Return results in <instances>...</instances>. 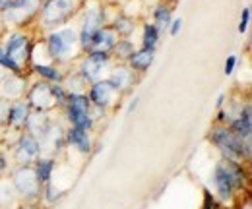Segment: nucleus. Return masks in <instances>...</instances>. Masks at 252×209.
I'll return each mask as SVG.
<instances>
[{
	"label": "nucleus",
	"instance_id": "obj_3",
	"mask_svg": "<svg viewBox=\"0 0 252 209\" xmlns=\"http://www.w3.org/2000/svg\"><path fill=\"white\" fill-rule=\"evenodd\" d=\"M14 186L16 190L24 196V198H35L39 196V180H37V175H35V169L30 167V165H22L16 173H14Z\"/></svg>",
	"mask_w": 252,
	"mask_h": 209
},
{
	"label": "nucleus",
	"instance_id": "obj_28",
	"mask_svg": "<svg viewBox=\"0 0 252 209\" xmlns=\"http://www.w3.org/2000/svg\"><path fill=\"white\" fill-rule=\"evenodd\" d=\"M115 53H117L121 59H130V57L134 55V45H132L130 41H117Z\"/></svg>",
	"mask_w": 252,
	"mask_h": 209
},
{
	"label": "nucleus",
	"instance_id": "obj_22",
	"mask_svg": "<svg viewBox=\"0 0 252 209\" xmlns=\"http://www.w3.org/2000/svg\"><path fill=\"white\" fill-rule=\"evenodd\" d=\"M43 144H49V149H59L61 144H63V134H61V128L57 126H49V130L45 132V136L41 138Z\"/></svg>",
	"mask_w": 252,
	"mask_h": 209
},
{
	"label": "nucleus",
	"instance_id": "obj_16",
	"mask_svg": "<svg viewBox=\"0 0 252 209\" xmlns=\"http://www.w3.org/2000/svg\"><path fill=\"white\" fill-rule=\"evenodd\" d=\"M30 103L22 101V103H16L10 107V115H8V124L14 126V128H22L26 126V120L30 117Z\"/></svg>",
	"mask_w": 252,
	"mask_h": 209
},
{
	"label": "nucleus",
	"instance_id": "obj_29",
	"mask_svg": "<svg viewBox=\"0 0 252 209\" xmlns=\"http://www.w3.org/2000/svg\"><path fill=\"white\" fill-rule=\"evenodd\" d=\"M0 66H2V68H10L14 74H18V72H20V66L10 59V57L6 55V51H2V49H0Z\"/></svg>",
	"mask_w": 252,
	"mask_h": 209
},
{
	"label": "nucleus",
	"instance_id": "obj_21",
	"mask_svg": "<svg viewBox=\"0 0 252 209\" xmlns=\"http://www.w3.org/2000/svg\"><path fill=\"white\" fill-rule=\"evenodd\" d=\"M24 86H26V84H24L22 78H18V74H16V76H10V78H6V82H4L2 93H4L6 97H18V95H22Z\"/></svg>",
	"mask_w": 252,
	"mask_h": 209
},
{
	"label": "nucleus",
	"instance_id": "obj_32",
	"mask_svg": "<svg viewBox=\"0 0 252 209\" xmlns=\"http://www.w3.org/2000/svg\"><path fill=\"white\" fill-rule=\"evenodd\" d=\"M235 64H237V59H235V57H229V59H227V62H225V74H227V76L233 74Z\"/></svg>",
	"mask_w": 252,
	"mask_h": 209
},
{
	"label": "nucleus",
	"instance_id": "obj_19",
	"mask_svg": "<svg viewBox=\"0 0 252 209\" xmlns=\"http://www.w3.org/2000/svg\"><path fill=\"white\" fill-rule=\"evenodd\" d=\"M68 142L74 144L82 153H88L92 149V142H90V136H88V130H80V128H70L68 132Z\"/></svg>",
	"mask_w": 252,
	"mask_h": 209
},
{
	"label": "nucleus",
	"instance_id": "obj_34",
	"mask_svg": "<svg viewBox=\"0 0 252 209\" xmlns=\"http://www.w3.org/2000/svg\"><path fill=\"white\" fill-rule=\"evenodd\" d=\"M4 171H6V159L0 155V175H4Z\"/></svg>",
	"mask_w": 252,
	"mask_h": 209
},
{
	"label": "nucleus",
	"instance_id": "obj_10",
	"mask_svg": "<svg viewBox=\"0 0 252 209\" xmlns=\"http://www.w3.org/2000/svg\"><path fill=\"white\" fill-rule=\"evenodd\" d=\"M6 55L14 60L18 66H22L28 57H30V39L22 33H16L8 39V45H6Z\"/></svg>",
	"mask_w": 252,
	"mask_h": 209
},
{
	"label": "nucleus",
	"instance_id": "obj_2",
	"mask_svg": "<svg viewBox=\"0 0 252 209\" xmlns=\"http://www.w3.org/2000/svg\"><path fill=\"white\" fill-rule=\"evenodd\" d=\"M68 105V119L74 124V128L90 130L92 119H90V99L82 93H72L66 101Z\"/></svg>",
	"mask_w": 252,
	"mask_h": 209
},
{
	"label": "nucleus",
	"instance_id": "obj_20",
	"mask_svg": "<svg viewBox=\"0 0 252 209\" xmlns=\"http://www.w3.org/2000/svg\"><path fill=\"white\" fill-rule=\"evenodd\" d=\"M109 82H111L119 91L128 90L130 84H132V72H130L128 68H117V70L113 72V76H111Z\"/></svg>",
	"mask_w": 252,
	"mask_h": 209
},
{
	"label": "nucleus",
	"instance_id": "obj_1",
	"mask_svg": "<svg viewBox=\"0 0 252 209\" xmlns=\"http://www.w3.org/2000/svg\"><path fill=\"white\" fill-rule=\"evenodd\" d=\"M212 142L223 151L225 159L239 161L243 157H251V142H243L229 128H223V126L216 128L212 132Z\"/></svg>",
	"mask_w": 252,
	"mask_h": 209
},
{
	"label": "nucleus",
	"instance_id": "obj_17",
	"mask_svg": "<svg viewBox=\"0 0 252 209\" xmlns=\"http://www.w3.org/2000/svg\"><path fill=\"white\" fill-rule=\"evenodd\" d=\"M214 182H216V188H218V194H220L221 200H229L231 196H233V186H231V182L227 179V175H225V171H223V167H221L220 163H218V167H216V171H214Z\"/></svg>",
	"mask_w": 252,
	"mask_h": 209
},
{
	"label": "nucleus",
	"instance_id": "obj_8",
	"mask_svg": "<svg viewBox=\"0 0 252 209\" xmlns=\"http://www.w3.org/2000/svg\"><path fill=\"white\" fill-rule=\"evenodd\" d=\"M30 107H33L35 111H45L55 107L57 101H55V95H53V88L49 84H37L33 86V90L30 91Z\"/></svg>",
	"mask_w": 252,
	"mask_h": 209
},
{
	"label": "nucleus",
	"instance_id": "obj_4",
	"mask_svg": "<svg viewBox=\"0 0 252 209\" xmlns=\"http://www.w3.org/2000/svg\"><path fill=\"white\" fill-rule=\"evenodd\" d=\"M72 10H74L72 0H49L43 6L41 20H43L45 26H57V24H63L64 20L72 14Z\"/></svg>",
	"mask_w": 252,
	"mask_h": 209
},
{
	"label": "nucleus",
	"instance_id": "obj_35",
	"mask_svg": "<svg viewBox=\"0 0 252 209\" xmlns=\"http://www.w3.org/2000/svg\"><path fill=\"white\" fill-rule=\"evenodd\" d=\"M10 2H12V0H0V8H2V10H4V8H8V6H10Z\"/></svg>",
	"mask_w": 252,
	"mask_h": 209
},
{
	"label": "nucleus",
	"instance_id": "obj_25",
	"mask_svg": "<svg viewBox=\"0 0 252 209\" xmlns=\"http://www.w3.org/2000/svg\"><path fill=\"white\" fill-rule=\"evenodd\" d=\"M134 28H136V26H134V22H132L130 18L121 16V18H117L113 31H115V33H119V35H130V33L134 31Z\"/></svg>",
	"mask_w": 252,
	"mask_h": 209
},
{
	"label": "nucleus",
	"instance_id": "obj_13",
	"mask_svg": "<svg viewBox=\"0 0 252 209\" xmlns=\"http://www.w3.org/2000/svg\"><path fill=\"white\" fill-rule=\"evenodd\" d=\"M237 138H241L243 142H251V134H252V111L251 105L245 107L243 115L239 119H235L231 122V128H229Z\"/></svg>",
	"mask_w": 252,
	"mask_h": 209
},
{
	"label": "nucleus",
	"instance_id": "obj_30",
	"mask_svg": "<svg viewBox=\"0 0 252 209\" xmlns=\"http://www.w3.org/2000/svg\"><path fill=\"white\" fill-rule=\"evenodd\" d=\"M10 103L6 99H0V126L2 124H8V115H10Z\"/></svg>",
	"mask_w": 252,
	"mask_h": 209
},
{
	"label": "nucleus",
	"instance_id": "obj_33",
	"mask_svg": "<svg viewBox=\"0 0 252 209\" xmlns=\"http://www.w3.org/2000/svg\"><path fill=\"white\" fill-rule=\"evenodd\" d=\"M181 26H183V22H181V20H175V22H173V28H171V35H177L179 30H181Z\"/></svg>",
	"mask_w": 252,
	"mask_h": 209
},
{
	"label": "nucleus",
	"instance_id": "obj_11",
	"mask_svg": "<svg viewBox=\"0 0 252 209\" xmlns=\"http://www.w3.org/2000/svg\"><path fill=\"white\" fill-rule=\"evenodd\" d=\"M107 62H109V53H92L82 66V78L90 82H99V76L107 66Z\"/></svg>",
	"mask_w": 252,
	"mask_h": 209
},
{
	"label": "nucleus",
	"instance_id": "obj_24",
	"mask_svg": "<svg viewBox=\"0 0 252 209\" xmlns=\"http://www.w3.org/2000/svg\"><path fill=\"white\" fill-rule=\"evenodd\" d=\"M171 22V10L165 6H158L156 10V30H165Z\"/></svg>",
	"mask_w": 252,
	"mask_h": 209
},
{
	"label": "nucleus",
	"instance_id": "obj_12",
	"mask_svg": "<svg viewBox=\"0 0 252 209\" xmlns=\"http://www.w3.org/2000/svg\"><path fill=\"white\" fill-rule=\"evenodd\" d=\"M51 122L45 111H33L30 113V117L26 120V128H28V134L33 136L35 140H41L45 136V132L49 130Z\"/></svg>",
	"mask_w": 252,
	"mask_h": 209
},
{
	"label": "nucleus",
	"instance_id": "obj_31",
	"mask_svg": "<svg viewBox=\"0 0 252 209\" xmlns=\"http://www.w3.org/2000/svg\"><path fill=\"white\" fill-rule=\"evenodd\" d=\"M249 18H251V10L245 8V10H243V18H241V26H239V31H241V33H245L247 28H249Z\"/></svg>",
	"mask_w": 252,
	"mask_h": 209
},
{
	"label": "nucleus",
	"instance_id": "obj_26",
	"mask_svg": "<svg viewBox=\"0 0 252 209\" xmlns=\"http://www.w3.org/2000/svg\"><path fill=\"white\" fill-rule=\"evenodd\" d=\"M158 33L156 26H146L144 30V49H156L158 45Z\"/></svg>",
	"mask_w": 252,
	"mask_h": 209
},
{
	"label": "nucleus",
	"instance_id": "obj_7",
	"mask_svg": "<svg viewBox=\"0 0 252 209\" xmlns=\"http://www.w3.org/2000/svg\"><path fill=\"white\" fill-rule=\"evenodd\" d=\"M39 151H41L39 142L30 134H24L16 146V161L20 165H32L33 161H37Z\"/></svg>",
	"mask_w": 252,
	"mask_h": 209
},
{
	"label": "nucleus",
	"instance_id": "obj_5",
	"mask_svg": "<svg viewBox=\"0 0 252 209\" xmlns=\"http://www.w3.org/2000/svg\"><path fill=\"white\" fill-rule=\"evenodd\" d=\"M76 33L72 30H63V31H57V33H51L49 35V51L55 59H64L72 53L74 45H76Z\"/></svg>",
	"mask_w": 252,
	"mask_h": 209
},
{
	"label": "nucleus",
	"instance_id": "obj_14",
	"mask_svg": "<svg viewBox=\"0 0 252 209\" xmlns=\"http://www.w3.org/2000/svg\"><path fill=\"white\" fill-rule=\"evenodd\" d=\"M117 45V33L111 28H101L95 33L94 41H92V53H109L113 51Z\"/></svg>",
	"mask_w": 252,
	"mask_h": 209
},
{
	"label": "nucleus",
	"instance_id": "obj_15",
	"mask_svg": "<svg viewBox=\"0 0 252 209\" xmlns=\"http://www.w3.org/2000/svg\"><path fill=\"white\" fill-rule=\"evenodd\" d=\"M221 167H223V171H225V175H227V179L231 182V186L233 188H243V184H245V171H243V167L239 165V161H231V159H223L220 163Z\"/></svg>",
	"mask_w": 252,
	"mask_h": 209
},
{
	"label": "nucleus",
	"instance_id": "obj_18",
	"mask_svg": "<svg viewBox=\"0 0 252 209\" xmlns=\"http://www.w3.org/2000/svg\"><path fill=\"white\" fill-rule=\"evenodd\" d=\"M154 55H156L154 49H142V51H138V53H134L130 57V66L134 70H138V72H144L154 62Z\"/></svg>",
	"mask_w": 252,
	"mask_h": 209
},
{
	"label": "nucleus",
	"instance_id": "obj_6",
	"mask_svg": "<svg viewBox=\"0 0 252 209\" xmlns=\"http://www.w3.org/2000/svg\"><path fill=\"white\" fill-rule=\"evenodd\" d=\"M101 24H103V14L101 10L92 8L88 10L86 18H84V28H82V35H80V45L84 49H90L92 47V41H94L95 33L101 30Z\"/></svg>",
	"mask_w": 252,
	"mask_h": 209
},
{
	"label": "nucleus",
	"instance_id": "obj_9",
	"mask_svg": "<svg viewBox=\"0 0 252 209\" xmlns=\"http://www.w3.org/2000/svg\"><path fill=\"white\" fill-rule=\"evenodd\" d=\"M117 93H119V90H117L109 80L95 82V86L92 88V91H90V103H95L99 109H105V107L113 105Z\"/></svg>",
	"mask_w": 252,
	"mask_h": 209
},
{
	"label": "nucleus",
	"instance_id": "obj_36",
	"mask_svg": "<svg viewBox=\"0 0 252 209\" xmlns=\"http://www.w3.org/2000/svg\"><path fill=\"white\" fill-rule=\"evenodd\" d=\"M0 78H4V68L0 66Z\"/></svg>",
	"mask_w": 252,
	"mask_h": 209
},
{
	"label": "nucleus",
	"instance_id": "obj_23",
	"mask_svg": "<svg viewBox=\"0 0 252 209\" xmlns=\"http://www.w3.org/2000/svg\"><path fill=\"white\" fill-rule=\"evenodd\" d=\"M51 173H53V161L51 159H41L37 163V169H35V175H37L39 184H49Z\"/></svg>",
	"mask_w": 252,
	"mask_h": 209
},
{
	"label": "nucleus",
	"instance_id": "obj_27",
	"mask_svg": "<svg viewBox=\"0 0 252 209\" xmlns=\"http://www.w3.org/2000/svg\"><path fill=\"white\" fill-rule=\"evenodd\" d=\"M35 72H37L39 76L47 78V80H53V82H59V80L63 78L61 72L55 70V68H51V66H41V64H37V66H35Z\"/></svg>",
	"mask_w": 252,
	"mask_h": 209
}]
</instances>
